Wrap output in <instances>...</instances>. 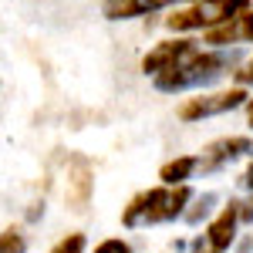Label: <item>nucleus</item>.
<instances>
[{"label":"nucleus","mask_w":253,"mask_h":253,"mask_svg":"<svg viewBox=\"0 0 253 253\" xmlns=\"http://www.w3.org/2000/svg\"><path fill=\"white\" fill-rule=\"evenodd\" d=\"M213 253H219V250H213Z\"/></svg>","instance_id":"20"},{"label":"nucleus","mask_w":253,"mask_h":253,"mask_svg":"<svg viewBox=\"0 0 253 253\" xmlns=\"http://www.w3.org/2000/svg\"><path fill=\"white\" fill-rule=\"evenodd\" d=\"M105 3H108V0H105Z\"/></svg>","instance_id":"21"},{"label":"nucleus","mask_w":253,"mask_h":253,"mask_svg":"<svg viewBox=\"0 0 253 253\" xmlns=\"http://www.w3.org/2000/svg\"><path fill=\"white\" fill-rule=\"evenodd\" d=\"M193 203L189 182L182 186H156L145 189V219L142 226H156V223H172L179 216H186V206Z\"/></svg>","instance_id":"3"},{"label":"nucleus","mask_w":253,"mask_h":253,"mask_svg":"<svg viewBox=\"0 0 253 253\" xmlns=\"http://www.w3.org/2000/svg\"><path fill=\"white\" fill-rule=\"evenodd\" d=\"M179 3H193V0H108L105 3V17L108 20H132L142 14H156L166 7H179Z\"/></svg>","instance_id":"8"},{"label":"nucleus","mask_w":253,"mask_h":253,"mask_svg":"<svg viewBox=\"0 0 253 253\" xmlns=\"http://www.w3.org/2000/svg\"><path fill=\"white\" fill-rule=\"evenodd\" d=\"M240 182H243V189H253V162L247 166V172H243V179H240Z\"/></svg>","instance_id":"18"},{"label":"nucleus","mask_w":253,"mask_h":253,"mask_svg":"<svg viewBox=\"0 0 253 253\" xmlns=\"http://www.w3.org/2000/svg\"><path fill=\"white\" fill-rule=\"evenodd\" d=\"M233 81H236V84H243V88H250V84H253V58L247 61L240 71H233Z\"/></svg>","instance_id":"16"},{"label":"nucleus","mask_w":253,"mask_h":253,"mask_svg":"<svg viewBox=\"0 0 253 253\" xmlns=\"http://www.w3.org/2000/svg\"><path fill=\"white\" fill-rule=\"evenodd\" d=\"M91 193H95V169H91V159L75 152V156L68 159V206L75 210V213H84L88 210V203H91Z\"/></svg>","instance_id":"5"},{"label":"nucleus","mask_w":253,"mask_h":253,"mask_svg":"<svg viewBox=\"0 0 253 253\" xmlns=\"http://www.w3.org/2000/svg\"><path fill=\"white\" fill-rule=\"evenodd\" d=\"M84 247H88L84 233H68L64 240H58V243L51 247V253H84Z\"/></svg>","instance_id":"13"},{"label":"nucleus","mask_w":253,"mask_h":253,"mask_svg":"<svg viewBox=\"0 0 253 253\" xmlns=\"http://www.w3.org/2000/svg\"><path fill=\"white\" fill-rule=\"evenodd\" d=\"M142 219H145V193H135L128 199V206L122 210V226L135 230V226H142Z\"/></svg>","instance_id":"11"},{"label":"nucleus","mask_w":253,"mask_h":253,"mask_svg":"<svg viewBox=\"0 0 253 253\" xmlns=\"http://www.w3.org/2000/svg\"><path fill=\"white\" fill-rule=\"evenodd\" d=\"M216 199H219L216 193H203V196H193V206L186 210V216H182V219H186L189 226H199L203 219H210V216H213V206H216Z\"/></svg>","instance_id":"10"},{"label":"nucleus","mask_w":253,"mask_h":253,"mask_svg":"<svg viewBox=\"0 0 253 253\" xmlns=\"http://www.w3.org/2000/svg\"><path fill=\"white\" fill-rule=\"evenodd\" d=\"M24 233H20L17 226H7L3 236H0V253H24Z\"/></svg>","instance_id":"12"},{"label":"nucleus","mask_w":253,"mask_h":253,"mask_svg":"<svg viewBox=\"0 0 253 253\" xmlns=\"http://www.w3.org/2000/svg\"><path fill=\"white\" fill-rule=\"evenodd\" d=\"M95 253H132V247H128L125 240H115V236H112V240H101L95 247Z\"/></svg>","instance_id":"14"},{"label":"nucleus","mask_w":253,"mask_h":253,"mask_svg":"<svg viewBox=\"0 0 253 253\" xmlns=\"http://www.w3.org/2000/svg\"><path fill=\"white\" fill-rule=\"evenodd\" d=\"M250 101V91L243 84H233L226 91H213V95H199V98H186L179 105L175 115L182 122H203V118H213V115H226V112H236V108H247Z\"/></svg>","instance_id":"2"},{"label":"nucleus","mask_w":253,"mask_h":253,"mask_svg":"<svg viewBox=\"0 0 253 253\" xmlns=\"http://www.w3.org/2000/svg\"><path fill=\"white\" fill-rule=\"evenodd\" d=\"M236 54L230 51H199L193 54L189 61H182V64H175L169 71H162L152 78L156 84V91H166V95H175V91H189V88H210L213 81H219L230 68H233Z\"/></svg>","instance_id":"1"},{"label":"nucleus","mask_w":253,"mask_h":253,"mask_svg":"<svg viewBox=\"0 0 253 253\" xmlns=\"http://www.w3.org/2000/svg\"><path fill=\"white\" fill-rule=\"evenodd\" d=\"M193 54H199V41H193V38L159 41L156 47L142 58V75H145V78H156V75L169 71V68H175V64L189 61Z\"/></svg>","instance_id":"4"},{"label":"nucleus","mask_w":253,"mask_h":253,"mask_svg":"<svg viewBox=\"0 0 253 253\" xmlns=\"http://www.w3.org/2000/svg\"><path fill=\"white\" fill-rule=\"evenodd\" d=\"M196 169H199V156H179L159 169V182L162 186H182L186 179H193Z\"/></svg>","instance_id":"9"},{"label":"nucleus","mask_w":253,"mask_h":253,"mask_svg":"<svg viewBox=\"0 0 253 253\" xmlns=\"http://www.w3.org/2000/svg\"><path fill=\"white\" fill-rule=\"evenodd\" d=\"M247 152H253V138H247V135L216 138V142H210V145L203 149V156H199V169H203V172H216V169H223L226 162L247 156Z\"/></svg>","instance_id":"6"},{"label":"nucleus","mask_w":253,"mask_h":253,"mask_svg":"<svg viewBox=\"0 0 253 253\" xmlns=\"http://www.w3.org/2000/svg\"><path fill=\"white\" fill-rule=\"evenodd\" d=\"M247 125H250V128H253V98H250V101H247Z\"/></svg>","instance_id":"19"},{"label":"nucleus","mask_w":253,"mask_h":253,"mask_svg":"<svg viewBox=\"0 0 253 253\" xmlns=\"http://www.w3.org/2000/svg\"><path fill=\"white\" fill-rule=\"evenodd\" d=\"M240 216H243V223H253V196L247 203H240Z\"/></svg>","instance_id":"17"},{"label":"nucleus","mask_w":253,"mask_h":253,"mask_svg":"<svg viewBox=\"0 0 253 253\" xmlns=\"http://www.w3.org/2000/svg\"><path fill=\"white\" fill-rule=\"evenodd\" d=\"M240 41H253V7L240 14Z\"/></svg>","instance_id":"15"},{"label":"nucleus","mask_w":253,"mask_h":253,"mask_svg":"<svg viewBox=\"0 0 253 253\" xmlns=\"http://www.w3.org/2000/svg\"><path fill=\"white\" fill-rule=\"evenodd\" d=\"M243 216H240V203L236 199H230L223 210H219V216H216L213 223H210V230H206V243L213 247V250H230L236 240V223H240Z\"/></svg>","instance_id":"7"}]
</instances>
